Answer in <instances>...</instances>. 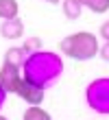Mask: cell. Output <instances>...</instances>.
I'll return each mask as SVG.
<instances>
[{
  "mask_svg": "<svg viewBox=\"0 0 109 120\" xmlns=\"http://www.w3.org/2000/svg\"><path fill=\"white\" fill-rule=\"evenodd\" d=\"M98 39L96 35L90 33V31H79V33H72L68 37L61 39L59 44V50L61 55H65L68 59H74V61H90L98 55Z\"/></svg>",
  "mask_w": 109,
  "mask_h": 120,
  "instance_id": "2",
  "label": "cell"
},
{
  "mask_svg": "<svg viewBox=\"0 0 109 120\" xmlns=\"http://www.w3.org/2000/svg\"><path fill=\"white\" fill-rule=\"evenodd\" d=\"M26 59H28V52L22 46H11L9 50L4 52V63H11V66H15V68H22Z\"/></svg>",
  "mask_w": 109,
  "mask_h": 120,
  "instance_id": "7",
  "label": "cell"
},
{
  "mask_svg": "<svg viewBox=\"0 0 109 120\" xmlns=\"http://www.w3.org/2000/svg\"><path fill=\"white\" fill-rule=\"evenodd\" d=\"M63 72V61L57 52L50 50H37L33 55H28V59L22 66V74H24L26 81L39 85L41 90L53 87L59 76Z\"/></svg>",
  "mask_w": 109,
  "mask_h": 120,
  "instance_id": "1",
  "label": "cell"
},
{
  "mask_svg": "<svg viewBox=\"0 0 109 120\" xmlns=\"http://www.w3.org/2000/svg\"><path fill=\"white\" fill-rule=\"evenodd\" d=\"M44 2H48V4H57L59 0H44Z\"/></svg>",
  "mask_w": 109,
  "mask_h": 120,
  "instance_id": "16",
  "label": "cell"
},
{
  "mask_svg": "<svg viewBox=\"0 0 109 120\" xmlns=\"http://www.w3.org/2000/svg\"><path fill=\"white\" fill-rule=\"evenodd\" d=\"M0 35L4 39H20L24 35V24H22L20 18H13V20H2L0 24Z\"/></svg>",
  "mask_w": 109,
  "mask_h": 120,
  "instance_id": "6",
  "label": "cell"
},
{
  "mask_svg": "<svg viewBox=\"0 0 109 120\" xmlns=\"http://www.w3.org/2000/svg\"><path fill=\"white\" fill-rule=\"evenodd\" d=\"M15 94L22 101H26L28 105H41V101H44V90L39 85H35V83L26 81V79H22V83L15 90Z\"/></svg>",
  "mask_w": 109,
  "mask_h": 120,
  "instance_id": "5",
  "label": "cell"
},
{
  "mask_svg": "<svg viewBox=\"0 0 109 120\" xmlns=\"http://www.w3.org/2000/svg\"><path fill=\"white\" fill-rule=\"evenodd\" d=\"M100 37H103L105 41H109V20L100 24Z\"/></svg>",
  "mask_w": 109,
  "mask_h": 120,
  "instance_id": "14",
  "label": "cell"
},
{
  "mask_svg": "<svg viewBox=\"0 0 109 120\" xmlns=\"http://www.w3.org/2000/svg\"><path fill=\"white\" fill-rule=\"evenodd\" d=\"M85 101L94 111L109 116V79H96L94 83H90L85 92Z\"/></svg>",
  "mask_w": 109,
  "mask_h": 120,
  "instance_id": "3",
  "label": "cell"
},
{
  "mask_svg": "<svg viewBox=\"0 0 109 120\" xmlns=\"http://www.w3.org/2000/svg\"><path fill=\"white\" fill-rule=\"evenodd\" d=\"M81 4L94 13H107L109 11V0H81Z\"/></svg>",
  "mask_w": 109,
  "mask_h": 120,
  "instance_id": "11",
  "label": "cell"
},
{
  "mask_svg": "<svg viewBox=\"0 0 109 120\" xmlns=\"http://www.w3.org/2000/svg\"><path fill=\"white\" fill-rule=\"evenodd\" d=\"M4 98H7V92H4V87L0 85V107L4 105Z\"/></svg>",
  "mask_w": 109,
  "mask_h": 120,
  "instance_id": "15",
  "label": "cell"
},
{
  "mask_svg": "<svg viewBox=\"0 0 109 120\" xmlns=\"http://www.w3.org/2000/svg\"><path fill=\"white\" fill-rule=\"evenodd\" d=\"M98 55H100V59H103V61L109 63V41H105V44L98 48Z\"/></svg>",
  "mask_w": 109,
  "mask_h": 120,
  "instance_id": "13",
  "label": "cell"
},
{
  "mask_svg": "<svg viewBox=\"0 0 109 120\" xmlns=\"http://www.w3.org/2000/svg\"><path fill=\"white\" fill-rule=\"evenodd\" d=\"M24 120H50V114L41 105H28V109L24 111Z\"/></svg>",
  "mask_w": 109,
  "mask_h": 120,
  "instance_id": "10",
  "label": "cell"
},
{
  "mask_svg": "<svg viewBox=\"0 0 109 120\" xmlns=\"http://www.w3.org/2000/svg\"><path fill=\"white\" fill-rule=\"evenodd\" d=\"M0 120H9V118H4V116H2V114H0Z\"/></svg>",
  "mask_w": 109,
  "mask_h": 120,
  "instance_id": "17",
  "label": "cell"
},
{
  "mask_svg": "<svg viewBox=\"0 0 109 120\" xmlns=\"http://www.w3.org/2000/svg\"><path fill=\"white\" fill-rule=\"evenodd\" d=\"M22 48H24V50H26L28 55H33V52L41 50V39H39V37H28V39H24Z\"/></svg>",
  "mask_w": 109,
  "mask_h": 120,
  "instance_id": "12",
  "label": "cell"
},
{
  "mask_svg": "<svg viewBox=\"0 0 109 120\" xmlns=\"http://www.w3.org/2000/svg\"><path fill=\"white\" fill-rule=\"evenodd\" d=\"M22 79H24L22 68H15L11 63H2V68H0V85L4 87L7 94H15V90L22 83Z\"/></svg>",
  "mask_w": 109,
  "mask_h": 120,
  "instance_id": "4",
  "label": "cell"
},
{
  "mask_svg": "<svg viewBox=\"0 0 109 120\" xmlns=\"http://www.w3.org/2000/svg\"><path fill=\"white\" fill-rule=\"evenodd\" d=\"M18 11H20L18 0H0V20L18 18Z\"/></svg>",
  "mask_w": 109,
  "mask_h": 120,
  "instance_id": "8",
  "label": "cell"
},
{
  "mask_svg": "<svg viewBox=\"0 0 109 120\" xmlns=\"http://www.w3.org/2000/svg\"><path fill=\"white\" fill-rule=\"evenodd\" d=\"M61 4H63V15L68 20H79L81 18V13H83L81 0H63Z\"/></svg>",
  "mask_w": 109,
  "mask_h": 120,
  "instance_id": "9",
  "label": "cell"
}]
</instances>
